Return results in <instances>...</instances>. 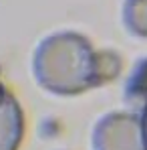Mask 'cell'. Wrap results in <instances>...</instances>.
Instances as JSON below:
<instances>
[{
  "label": "cell",
  "instance_id": "8992f818",
  "mask_svg": "<svg viewBox=\"0 0 147 150\" xmlns=\"http://www.w3.org/2000/svg\"><path fill=\"white\" fill-rule=\"evenodd\" d=\"M141 122H143V136H145V146H147V101L143 105V114H141Z\"/></svg>",
  "mask_w": 147,
  "mask_h": 150
},
{
  "label": "cell",
  "instance_id": "7a4b0ae2",
  "mask_svg": "<svg viewBox=\"0 0 147 150\" xmlns=\"http://www.w3.org/2000/svg\"><path fill=\"white\" fill-rule=\"evenodd\" d=\"M93 150H147L141 116L131 112L105 114L93 128Z\"/></svg>",
  "mask_w": 147,
  "mask_h": 150
},
{
  "label": "cell",
  "instance_id": "277c9868",
  "mask_svg": "<svg viewBox=\"0 0 147 150\" xmlns=\"http://www.w3.org/2000/svg\"><path fill=\"white\" fill-rule=\"evenodd\" d=\"M123 25L131 35L147 39V0L123 2Z\"/></svg>",
  "mask_w": 147,
  "mask_h": 150
},
{
  "label": "cell",
  "instance_id": "6da1fadb",
  "mask_svg": "<svg viewBox=\"0 0 147 150\" xmlns=\"http://www.w3.org/2000/svg\"><path fill=\"white\" fill-rule=\"evenodd\" d=\"M123 63L115 51L95 49L75 30L45 37L32 55V73L42 89L54 96H79L105 85L121 73Z\"/></svg>",
  "mask_w": 147,
  "mask_h": 150
},
{
  "label": "cell",
  "instance_id": "5b68a950",
  "mask_svg": "<svg viewBox=\"0 0 147 150\" xmlns=\"http://www.w3.org/2000/svg\"><path fill=\"white\" fill-rule=\"evenodd\" d=\"M125 91H127V98L129 100L147 101V59L137 63V67L133 69V73H131L129 81H127Z\"/></svg>",
  "mask_w": 147,
  "mask_h": 150
},
{
  "label": "cell",
  "instance_id": "3957f363",
  "mask_svg": "<svg viewBox=\"0 0 147 150\" xmlns=\"http://www.w3.org/2000/svg\"><path fill=\"white\" fill-rule=\"evenodd\" d=\"M24 138V114L14 93L0 81V150H18Z\"/></svg>",
  "mask_w": 147,
  "mask_h": 150
}]
</instances>
